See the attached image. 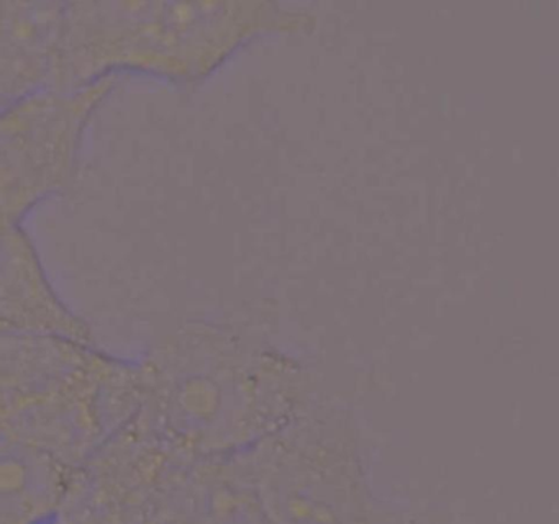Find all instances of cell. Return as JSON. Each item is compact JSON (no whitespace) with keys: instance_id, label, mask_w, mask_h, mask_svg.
I'll list each match as a JSON object with an SVG mask.
<instances>
[{"instance_id":"1","label":"cell","mask_w":559,"mask_h":524,"mask_svg":"<svg viewBox=\"0 0 559 524\" xmlns=\"http://www.w3.org/2000/svg\"><path fill=\"white\" fill-rule=\"evenodd\" d=\"M214 7L201 3L64 2L55 91L122 75L189 81L207 69L218 33Z\"/></svg>"},{"instance_id":"2","label":"cell","mask_w":559,"mask_h":524,"mask_svg":"<svg viewBox=\"0 0 559 524\" xmlns=\"http://www.w3.org/2000/svg\"><path fill=\"white\" fill-rule=\"evenodd\" d=\"M116 84L50 88L0 108V219L25 223L70 186L91 123Z\"/></svg>"},{"instance_id":"3","label":"cell","mask_w":559,"mask_h":524,"mask_svg":"<svg viewBox=\"0 0 559 524\" xmlns=\"http://www.w3.org/2000/svg\"><path fill=\"white\" fill-rule=\"evenodd\" d=\"M53 333L94 343L60 297L25 223L0 219V334Z\"/></svg>"},{"instance_id":"4","label":"cell","mask_w":559,"mask_h":524,"mask_svg":"<svg viewBox=\"0 0 559 524\" xmlns=\"http://www.w3.org/2000/svg\"><path fill=\"white\" fill-rule=\"evenodd\" d=\"M64 2H0V108L55 84Z\"/></svg>"},{"instance_id":"5","label":"cell","mask_w":559,"mask_h":524,"mask_svg":"<svg viewBox=\"0 0 559 524\" xmlns=\"http://www.w3.org/2000/svg\"><path fill=\"white\" fill-rule=\"evenodd\" d=\"M58 474L40 452L0 442V524H38L50 516Z\"/></svg>"}]
</instances>
